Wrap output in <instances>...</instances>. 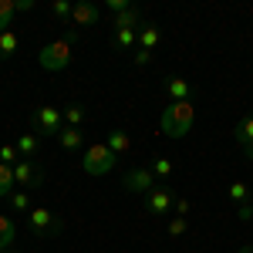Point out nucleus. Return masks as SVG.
Here are the masks:
<instances>
[{
	"label": "nucleus",
	"mask_w": 253,
	"mask_h": 253,
	"mask_svg": "<svg viewBox=\"0 0 253 253\" xmlns=\"http://www.w3.org/2000/svg\"><path fill=\"white\" fill-rule=\"evenodd\" d=\"M61 115H64V122H68V128H78L81 122L88 118V112H84V105H68Z\"/></svg>",
	"instance_id": "obj_21"
},
{
	"label": "nucleus",
	"mask_w": 253,
	"mask_h": 253,
	"mask_svg": "<svg viewBox=\"0 0 253 253\" xmlns=\"http://www.w3.org/2000/svg\"><path fill=\"white\" fill-rule=\"evenodd\" d=\"M233 138H236V145H240V149H250V145H253V115H247V118H240V122H236Z\"/></svg>",
	"instance_id": "obj_15"
},
{
	"label": "nucleus",
	"mask_w": 253,
	"mask_h": 253,
	"mask_svg": "<svg viewBox=\"0 0 253 253\" xmlns=\"http://www.w3.org/2000/svg\"><path fill=\"white\" fill-rule=\"evenodd\" d=\"M156 172L149 169V166H135V169H128L125 172V179H122V189L132 196H149L152 189H156Z\"/></svg>",
	"instance_id": "obj_4"
},
{
	"label": "nucleus",
	"mask_w": 253,
	"mask_h": 253,
	"mask_svg": "<svg viewBox=\"0 0 253 253\" xmlns=\"http://www.w3.org/2000/svg\"><path fill=\"white\" fill-rule=\"evenodd\" d=\"M17 51H20V38L14 31H3L0 34V61H10Z\"/></svg>",
	"instance_id": "obj_18"
},
{
	"label": "nucleus",
	"mask_w": 253,
	"mask_h": 253,
	"mask_svg": "<svg viewBox=\"0 0 253 253\" xmlns=\"http://www.w3.org/2000/svg\"><path fill=\"white\" fill-rule=\"evenodd\" d=\"M226 193H230V199H233L236 206H240V203H247V199H250V186H247V182H243V179H236L233 186H230V189H226Z\"/></svg>",
	"instance_id": "obj_23"
},
{
	"label": "nucleus",
	"mask_w": 253,
	"mask_h": 253,
	"mask_svg": "<svg viewBox=\"0 0 253 253\" xmlns=\"http://www.w3.org/2000/svg\"><path fill=\"white\" fill-rule=\"evenodd\" d=\"M58 142H61V149H64V152H75V149L84 145V135H81V128H61Z\"/></svg>",
	"instance_id": "obj_19"
},
{
	"label": "nucleus",
	"mask_w": 253,
	"mask_h": 253,
	"mask_svg": "<svg viewBox=\"0 0 253 253\" xmlns=\"http://www.w3.org/2000/svg\"><path fill=\"white\" fill-rule=\"evenodd\" d=\"M193 122H196L193 101H172L162 112V118H159V128H162V135H169V138H182V135H189Z\"/></svg>",
	"instance_id": "obj_1"
},
{
	"label": "nucleus",
	"mask_w": 253,
	"mask_h": 253,
	"mask_svg": "<svg viewBox=\"0 0 253 253\" xmlns=\"http://www.w3.org/2000/svg\"><path fill=\"white\" fill-rule=\"evenodd\" d=\"M27 226H31L38 236H54V233H61V216H54L51 210L38 206V210L27 213Z\"/></svg>",
	"instance_id": "obj_5"
},
{
	"label": "nucleus",
	"mask_w": 253,
	"mask_h": 253,
	"mask_svg": "<svg viewBox=\"0 0 253 253\" xmlns=\"http://www.w3.org/2000/svg\"><path fill=\"white\" fill-rule=\"evenodd\" d=\"M14 186H17V179H14V166L0 162V199H3V196H14Z\"/></svg>",
	"instance_id": "obj_20"
},
{
	"label": "nucleus",
	"mask_w": 253,
	"mask_h": 253,
	"mask_svg": "<svg viewBox=\"0 0 253 253\" xmlns=\"http://www.w3.org/2000/svg\"><path fill=\"white\" fill-rule=\"evenodd\" d=\"M3 253H14V250H3Z\"/></svg>",
	"instance_id": "obj_35"
},
{
	"label": "nucleus",
	"mask_w": 253,
	"mask_h": 253,
	"mask_svg": "<svg viewBox=\"0 0 253 253\" xmlns=\"http://www.w3.org/2000/svg\"><path fill=\"white\" fill-rule=\"evenodd\" d=\"M172 189L169 186H156L152 193H149V213L152 216H166L169 210H172Z\"/></svg>",
	"instance_id": "obj_9"
},
{
	"label": "nucleus",
	"mask_w": 253,
	"mask_h": 253,
	"mask_svg": "<svg viewBox=\"0 0 253 253\" xmlns=\"http://www.w3.org/2000/svg\"><path fill=\"white\" fill-rule=\"evenodd\" d=\"M166 95L172 98V101H189L193 84H189L186 78H166Z\"/></svg>",
	"instance_id": "obj_12"
},
{
	"label": "nucleus",
	"mask_w": 253,
	"mask_h": 253,
	"mask_svg": "<svg viewBox=\"0 0 253 253\" xmlns=\"http://www.w3.org/2000/svg\"><path fill=\"white\" fill-rule=\"evenodd\" d=\"M189 199H175V216H189Z\"/></svg>",
	"instance_id": "obj_30"
},
{
	"label": "nucleus",
	"mask_w": 253,
	"mask_h": 253,
	"mask_svg": "<svg viewBox=\"0 0 253 253\" xmlns=\"http://www.w3.org/2000/svg\"><path fill=\"white\" fill-rule=\"evenodd\" d=\"M71 14H75V3H71V0H54V3H51V17L71 20Z\"/></svg>",
	"instance_id": "obj_24"
},
{
	"label": "nucleus",
	"mask_w": 253,
	"mask_h": 253,
	"mask_svg": "<svg viewBox=\"0 0 253 253\" xmlns=\"http://www.w3.org/2000/svg\"><path fill=\"white\" fill-rule=\"evenodd\" d=\"M112 47L115 51H132V47H138V31H115L112 34Z\"/></svg>",
	"instance_id": "obj_17"
},
{
	"label": "nucleus",
	"mask_w": 253,
	"mask_h": 253,
	"mask_svg": "<svg viewBox=\"0 0 253 253\" xmlns=\"http://www.w3.org/2000/svg\"><path fill=\"white\" fill-rule=\"evenodd\" d=\"M112 27H115V31H135V27H142V10H138L135 3H132L128 10H122V14H115V20H112Z\"/></svg>",
	"instance_id": "obj_10"
},
{
	"label": "nucleus",
	"mask_w": 253,
	"mask_h": 253,
	"mask_svg": "<svg viewBox=\"0 0 253 253\" xmlns=\"http://www.w3.org/2000/svg\"><path fill=\"white\" fill-rule=\"evenodd\" d=\"M14 179H17L20 189H38L41 182H44V172H41L38 159H20L17 166H14Z\"/></svg>",
	"instance_id": "obj_6"
},
{
	"label": "nucleus",
	"mask_w": 253,
	"mask_h": 253,
	"mask_svg": "<svg viewBox=\"0 0 253 253\" xmlns=\"http://www.w3.org/2000/svg\"><path fill=\"white\" fill-rule=\"evenodd\" d=\"M149 61H152V54H149V51H138V54H135V64H138V68H142V64H149Z\"/></svg>",
	"instance_id": "obj_31"
},
{
	"label": "nucleus",
	"mask_w": 253,
	"mask_h": 253,
	"mask_svg": "<svg viewBox=\"0 0 253 253\" xmlns=\"http://www.w3.org/2000/svg\"><path fill=\"white\" fill-rule=\"evenodd\" d=\"M38 64L44 71H64L68 64H71V41H51V44H44L38 51Z\"/></svg>",
	"instance_id": "obj_3"
},
{
	"label": "nucleus",
	"mask_w": 253,
	"mask_h": 253,
	"mask_svg": "<svg viewBox=\"0 0 253 253\" xmlns=\"http://www.w3.org/2000/svg\"><path fill=\"white\" fill-rule=\"evenodd\" d=\"M159 41H162V34H159V27L156 24H142V31H138V51H156L159 47Z\"/></svg>",
	"instance_id": "obj_13"
},
{
	"label": "nucleus",
	"mask_w": 253,
	"mask_h": 253,
	"mask_svg": "<svg viewBox=\"0 0 253 253\" xmlns=\"http://www.w3.org/2000/svg\"><path fill=\"white\" fill-rule=\"evenodd\" d=\"M115 156H125V152H132V135L128 132H122V128H115V132H108V142H105Z\"/></svg>",
	"instance_id": "obj_16"
},
{
	"label": "nucleus",
	"mask_w": 253,
	"mask_h": 253,
	"mask_svg": "<svg viewBox=\"0 0 253 253\" xmlns=\"http://www.w3.org/2000/svg\"><path fill=\"white\" fill-rule=\"evenodd\" d=\"M149 169L156 172V179H169V175H172V162H169L166 156H156V159H152V166H149Z\"/></svg>",
	"instance_id": "obj_25"
},
{
	"label": "nucleus",
	"mask_w": 253,
	"mask_h": 253,
	"mask_svg": "<svg viewBox=\"0 0 253 253\" xmlns=\"http://www.w3.org/2000/svg\"><path fill=\"white\" fill-rule=\"evenodd\" d=\"M10 206H14V213H31V196L27 193H14L10 196Z\"/></svg>",
	"instance_id": "obj_26"
},
{
	"label": "nucleus",
	"mask_w": 253,
	"mask_h": 253,
	"mask_svg": "<svg viewBox=\"0 0 253 253\" xmlns=\"http://www.w3.org/2000/svg\"><path fill=\"white\" fill-rule=\"evenodd\" d=\"M0 162H7V166L14 162V166H17V162H20V152H17V145H0Z\"/></svg>",
	"instance_id": "obj_27"
},
{
	"label": "nucleus",
	"mask_w": 253,
	"mask_h": 253,
	"mask_svg": "<svg viewBox=\"0 0 253 253\" xmlns=\"http://www.w3.org/2000/svg\"><path fill=\"white\" fill-rule=\"evenodd\" d=\"M240 253H253V247H240Z\"/></svg>",
	"instance_id": "obj_33"
},
{
	"label": "nucleus",
	"mask_w": 253,
	"mask_h": 253,
	"mask_svg": "<svg viewBox=\"0 0 253 253\" xmlns=\"http://www.w3.org/2000/svg\"><path fill=\"white\" fill-rule=\"evenodd\" d=\"M247 206H250V216H253V196H250V199H247Z\"/></svg>",
	"instance_id": "obj_34"
},
{
	"label": "nucleus",
	"mask_w": 253,
	"mask_h": 253,
	"mask_svg": "<svg viewBox=\"0 0 253 253\" xmlns=\"http://www.w3.org/2000/svg\"><path fill=\"white\" fill-rule=\"evenodd\" d=\"M17 14V0H0V34L10 27V17Z\"/></svg>",
	"instance_id": "obj_22"
},
{
	"label": "nucleus",
	"mask_w": 253,
	"mask_h": 253,
	"mask_svg": "<svg viewBox=\"0 0 253 253\" xmlns=\"http://www.w3.org/2000/svg\"><path fill=\"white\" fill-rule=\"evenodd\" d=\"M105 7H108L112 14H122V10H128V7H132V0H105Z\"/></svg>",
	"instance_id": "obj_29"
},
{
	"label": "nucleus",
	"mask_w": 253,
	"mask_h": 253,
	"mask_svg": "<svg viewBox=\"0 0 253 253\" xmlns=\"http://www.w3.org/2000/svg\"><path fill=\"white\" fill-rule=\"evenodd\" d=\"M189 230V219L186 216H172V223H169V236H182Z\"/></svg>",
	"instance_id": "obj_28"
},
{
	"label": "nucleus",
	"mask_w": 253,
	"mask_h": 253,
	"mask_svg": "<svg viewBox=\"0 0 253 253\" xmlns=\"http://www.w3.org/2000/svg\"><path fill=\"white\" fill-rule=\"evenodd\" d=\"M243 152H247V159H250V162H253V145H250V149H243Z\"/></svg>",
	"instance_id": "obj_32"
},
{
	"label": "nucleus",
	"mask_w": 253,
	"mask_h": 253,
	"mask_svg": "<svg viewBox=\"0 0 253 253\" xmlns=\"http://www.w3.org/2000/svg\"><path fill=\"white\" fill-rule=\"evenodd\" d=\"M98 17H101V10H98L91 0H78L75 3V14H71V24H75V31H84V27H95Z\"/></svg>",
	"instance_id": "obj_8"
},
{
	"label": "nucleus",
	"mask_w": 253,
	"mask_h": 253,
	"mask_svg": "<svg viewBox=\"0 0 253 253\" xmlns=\"http://www.w3.org/2000/svg\"><path fill=\"white\" fill-rule=\"evenodd\" d=\"M17 152L20 159H38V149H41V135H34V132H24V135H17Z\"/></svg>",
	"instance_id": "obj_14"
},
{
	"label": "nucleus",
	"mask_w": 253,
	"mask_h": 253,
	"mask_svg": "<svg viewBox=\"0 0 253 253\" xmlns=\"http://www.w3.org/2000/svg\"><path fill=\"white\" fill-rule=\"evenodd\" d=\"M61 122H64V115H61L58 108H51V105H41L38 112H34V125L44 135H61Z\"/></svg>",
	"instance_id": "obj_7"
},
{
	"label": "nucleus",
	"mask_w": 253,
	"mask_h": 253,
	"mask_svg": "<svg viewBox=\"0 0 253 253\" xmlns=\"http://www.w3.org/2000/svg\"><path fill=\"white\" fill-rule=\"evenodd\" d=\"M115 162H118V156L105 142H91V145L84 149V156H81V169L88 175H108L115 169Z\"/></svg>",
	"instance_id": "obj_2"
},
{
	"label": "nucleus",
	"mask_w": 253,
	"mask_h": 253,
	"mask_svg": "<svg viewBox=\"0 0 253 253\" xmlns=\"http://www.w3.org/2000/svg\"><path fill=\"white\" fill-rule=\"evenodd\" d=\"M14 240H17V223H14V216H10V213H0V253L10 250V247H14Z\"/></svg>",
	"instance_id": "obj_11"
}]
</instances>
